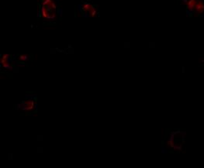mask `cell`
Masks as SVG:
<instances>
[{"mask_svg": "<svg viewBox=\"0 0 204 168\" xmlns=\"http://www.w3.org/2000/svg\"><path fill=\"white\" fill-rule=\"evenodd\" d=\"M42 16L45 19L52 20L56 17V5L52 0H44L41 8Z\"/></svg>", "mask_w": 204, "mask_h": 168, "instance_id": "1", "label": "cell"}, {"mask_svg": "<svg viewBox=\"0 0 204 168\" xmlns=\"http://www.w3.org/2000/svg\"><path fill=\"white\" fill-rule=\"evenodd\" d=\"M21 108L23 110L26 111H30L32 110L33 107H34V102L33 101L32 99H28V100H25L23 101L20 105Z\"/></svg>", "mask_w": 204, "mask_h": 168, "instance_id": "2", "label": "cell"}, {"mask_svg": "<svg viewBox=\"0 0 204 168\" xmlns=\"http://www.w3.org/2000/svg\"><path fill=\"white\" fill-rule=\"evenodd\" d=\"M196 10L197 13H203L204 12V3L201 0H198L196 6Z\"/></svg>", "mask_w": 204, "mask_h": 168, "instance_id": "3", "label": "cell"}, {"mask_svg": "<svg viewBox=\"0 0 204 168\" xmlns=\"http://www.w3.org/2000/svg\"><path fill=\"white\" fill-rule=\"evenodd\" d=\"M196 3H197V0H189L188 1L187 8H188V9L191 12H194V9L196 8Z\"/></svg>", "mask_w": 204, "mask_h": 168, "instance_id": "4", "label": "cell"}, {"mask_svg": "<svg viewBox=\"0 0 204 168\" xmlns=\"http://www.w3.org/2000/svg\"><path fill=\"white\" fill-rule=\"evenodd\" d=\"M173 149L176 150H182V144L181 145H175Z\"/></svg>", "mask_w": 204, "mask_h": 168, "instance_id": "5", "label": "cell"}, {"mask_svg": "<svg viewBox=\"0 0 204 168\" xmlns=\"http://www.w3.org/2000/svg\"><path fill=\"white\" fill-rule=\"evenodd\" d=\"M162 153H167L168 151L166 150H165V148L162 147Z\"/></svg>", "mask_w": 204, "mask_h": 168, "instance_id": "6", "label": "cell"}, {"mask_svg": "<svg viewBox=\"0 0 204 168\" xmlns=\"http://www.w3.org/2000/svg\"><path fill=\"white\" fill-rule=\"evenodd\" d=\"M182 2H183L184 3H187V2H188V0H182Z\"/></svg>", "mask_w": 204, "mask_h": 168, "instance_id": "7", "label": "cell"}, {"mask_svg": "<svg viewBox=\"0 0 204 168\" xmlns=\"http://www.w3.org/2000/svg\"><path fill=\"white\" fill-rule=\"evenodd\" d=\"M201 17L204 18V12H203V13H202V15H201Z\"/></svg>", "mask_w": 204, "mask_h": 168, "instance_id": "8", "label": "cell"}, {"mask_svg": "<svg viewBox=\"0 0 204 168\" xmlns=\"http://www.w3.org/2000/svg\"><path fill=\"white\" fill-rule=\"evenodd\" d=\"M200 62H203V63H204V60H200Z\"/></svg>", "mask_w": 204, "mask_h": 168, "instance_id": "9", "label": "cell"}]
</instances>
